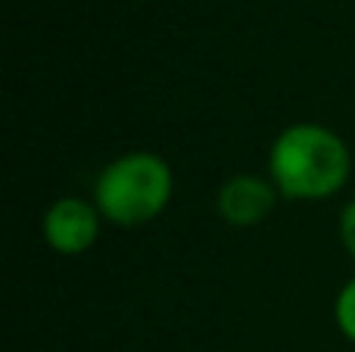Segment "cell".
Wrapping results in <instances>:
<instances>
[{"mask_svg": "<svg viewBox=\"0 0 355 352\" xmlns=\"http://www.w3.org/2000/svg\"><path fill=\"white\" fill-rule=\"evenodd\" d=\"M352 172V153L334 128L293 122L271 141L268 178L287 200H327L343 191Z\"/></svg>", "mask_w": 355, "mask_h": 352, "instance_id": "cell-1", "label": "cell"}, {"mask_svg": "<svg viewBox=\"0 0 355 352\" xmlns=\"http://www.w3.org/2000/svg\"><path fill=\"white\" fill-rule=\"evenodd\" d=\"M175 193L172 166L159 153L131 150L100 168L94 181V203L106 222L119 228H141L166 212Z\"/></svg>", "mask_w": 355, "mask_h": 352, "instance_id": "cell-2", "label": "cell"}, {"mask_svg": "<svg viewBox=\"0 0 355 352\" xmlns=\"http://www.w3.org/2000/svg\"><path fill=\"white\" fill-rule=\"evenodd\" d=\"M100 222H106L100 215L94 200L81 197H60L56 203L47 206L41 222V234L47 240V247L60 256H81L97 243L100 237Z\"/></svg>", "mask_w": 355, "mask_h": 352, "instance_id": "cell-3", "label": "cell"}, {"mask_svg": "<svg viewBox=\"0 0 355 352\" xmlns=\"http://www.w3.org/2000/svg\"><path fill=\"white\" fill-rule=\"evenodd\" d=\"M277 197L281 193L268 175L237 172L215 193V212L231 228H256L275 212Z\"/></svg>", "mask_w": 355, "mask_h": 352, "instance_id": "cell-4", "label": "cell"}, {"mask_svg": "<svg viewBox=\"0 0 355 352\" xmlns=\"http://www.w3.org/2000/svg\"><path fill=\"white\" fill-rule=\"evenodd\" d=\"M334 322H337L340 334L355 343V278L340 287L337 303H334Z\"/></svg>", "mask_w": 355, "mask_h": 352, "instance_id": "cell-5", "label": "cell"}, {"mask_svg": "<svg viewBox=\"0 0 355 352\" xmlns=\"http://www.w3.org/2000/svg\"><path fill=\"white\" fill-rule=\"evenodd\" d=\"M340 243H343V249L355 262V197L343 206V212H340Z\"/></svg>", "mask_w": 355, "mask_h": 352, "instance_id": "cell-6", "label": "cell"}]
</instances>
